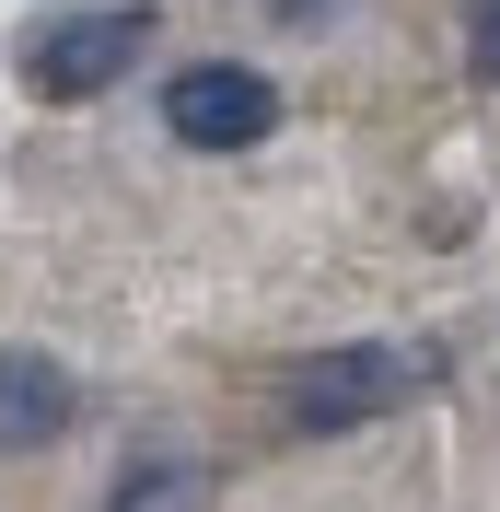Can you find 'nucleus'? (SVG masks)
<instances>
[{"label": "nucleus", "mask_w": 500, "mask_h": 512, "mask_svg": "<svg viewBox=\"0 0 500 512\" xmlns=\"http://www.w3.org/2000/svg\"><path fill=\"white\" fill-rule=\"evenodd\" d=\"M163 128H175L187 152H256V140L280 128V94H268V70H245V59H187L163 82Z\"/></svg>", "instance_id": "3"}, {"label": "nucleus", "mask_w": 500, "mask_h": 512, "mask_svg": "<svg viewBox=\"0 0 500 512\" xmlns=\"http://www.w3.org/2000/svg\"><path fill=\"white\" fill-rule=\"evenodd\" d=\"M326 12H338V0H280V24H303V35H326Z\"/></svg>", "instance_id": "7"}, {"label": "nucleus", "mask_w": 500, "mask_h": 512, "mask_svg": "<svg viewBox=\"0 0 500 512\" xmlns=\"http://www.w3.org/2000/svg\"><path fill=\"white\" fill-rule=\"evenodd\" d=\"M431 373H442V350H384V338H361V350H314V361H291L280 408H291V431H349V419L407 408Z\"/></svg>", "instance_id": "1"}, {"label": "nucleus", "mask_w": 500, "mask_h": 512, "mask_svg": "<svg viewBox=\"0 0 500 512\" xmlns=\"http://www.w3.org/2000/svg\"><path fill=\"white\" fill-rule=\"evenodd\" d=\"M70 431V373L47 350H0V454H35Z\"/></svg>", "instance_id": "4"}, {"label": "nucleus", "mask_w": 500, "mask_h": 512, "mask_svg": "<svg viewBox=\"0 0 500 512\" xmlns=\"http://www.w3.org/2000/svg\"><path fill=\"white\" fill-rule=\"evenodd\" d=\"M466 70H477V82H500V0H466Z\"/></svg>", "instance_id": "6"}, {"label": "nucleus", "mask_w": 500, "mask_h": 512, "mask_svg": "<svg viewBox=\"0 0 500 512\" xmlns=\"http://www.w3.org/2000/svg\"><path fill=\"white\" fill-rule=\"evenodd\" d=\"M198 466H140V478H128V501H105V512H198Z\"/></svg>", "instance_id": "5"}, {"label": "nucleus", "mask_w": 500, "mask_h": 512, "mask_svg": "<svg viewBox=\"0 0 500 512\" xmlns=\"http://www.w3.org/2000/svg\"><path fill=\"white\" fill-rule=\"evenodd\" d=\"M152 47V12H128V0H94V12H59V24L24 35V82L47 105H82L105 82H128V59Z\"/></svg>", "instance_id": "2"}]
</instances>
